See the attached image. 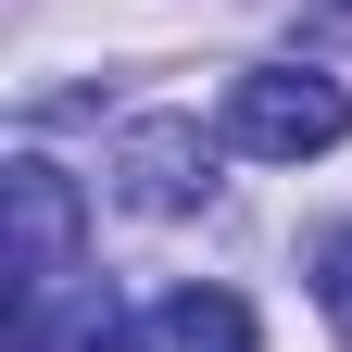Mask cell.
Listing matches in <instances>:
<instances>
[{"label": "cell", "instance_id": "cell-1", "mask_svg": "<svg viewBox=\"0 0 352 352\" xmlns=\"http://www.w3.org/2000/svg\"><path fill=\"white\" fill-rule=\"evenodd\" d=\"M0 214H13V352H51V302L76 277V176L25 151L0 176Z\"/></svg>", "mask_w": 352, "mask_h": 352}, {"label": "cell", "instance_id": "cell-6", "mask_svg": "<svg viewBox=\"0 0 352 352\" xmlns=\"http://www.w3.org/2000/svg\"><path fill=\"white\" fill-rule=\"evenodd\" d=\"M327 13H352V0H327Z\"/></svg>", "mask_w": 352, "mask_h": 352}, {"label": "cell", "instance_id": "cell-3", "mask_svg": "<svg viewBox=\"0 0 352 352\" xmlns=\"http://www.w3.org/2000/svg\"><path fill=\"white\" fill-rule=\"evenodd\" d=\"M113 201L126 214H201L214 201V139L201 113H139L113 139Z\"/></svg>", "mask_w": 352, "mask_h": 352}, {"label": "cell", "instance_id": "cell-5", "mask_svg": "<svg viewBox=\"0 0 352 352\" xmlns=\"http://www.w3.org/2000/svg\"><path fill=\"white\" fill-rule=\"evenodd\" d=\"M315 302H327V327L352 340V227H327V239H315Z\"/></svg>", "mask_w": 352, "mask_h": 352}, {"label": "cell", "instance_id": "cell-4", "mask_svg": "<svg viewBox=\"0 0 352 352\" xmlns=\"http://www.w3.org/2000/svg\"><path fill=\"white\" fill-rule=\"evenodd\" d=\"M88 352H252V302L239 289H164L139 327H113Z\"/></svg>", "mask_w": 352, "mask_h": 352}, {"label": "cell", "instance_id": "cell-2", "mask_svg": "<svg viewBox=\"0 0 352 352\" xmlns=\"http://www.w3.org/2000/svg\"><path fill=\"white\" fill-rule=\"evenodd\" d=\"M340 139H352V88L340 76H315V63H252V76H227V151H252V164H315Z\"/></svg>", "mask_w": 352, "mask_h": 352}]
</instances>
